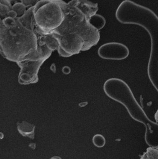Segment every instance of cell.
Segmentation results:
<instances>
[{"label":"cell","mask_w":158,"mask_h":159,"mask_svg":"<svg viewBox=\"0 0 158 159\" xmlns=\"http://www.w3.org/2000/svg\"><path fill=\"white\" fill-rule=\"evenodd\" d=\"M98 10L97 3L88 1H71L67 3L64 21L50 34L58 42L60 56H72L98 43L99 31L90 22Z\"/></svg>","instance_id":"1"},{"label":"cell","mask_w":158,"mask_h":159,"mask_svg":"<svg viewBox=\"0 0 158 159\" xmlns=\"http://www.w3.org/2000/svg\"><path fill=\"white\" fill-rule=\"evenodd\" d=\"M34 6L21 17L1 19L0 44L3 57L17 62L39 51L38 37L35 30Z\"/></svg>","instance_id":"2"},{"label":"cell","mask_w":158,"mask_h":159,"mask_svg":"<svg viewBox=\"0 0 158 159\" xmlns=\"http://www.w3.org/2000/svg\"><path fill=\"white\" fill-rule=\"evenodd\" d=\"M118 22L143 28L151 40V50L147 65V75L158 93V16L147 7L132 1L125 0L118 6L115 13Z\"/></svg>","instance_id":"3"},{"label":"cell","mask_w":158,"mask_h":159,"mask_svg":"<svg viewBox=\"0 0 158 159\" xmlns=\"http://www.w3.org/2000/svg\"><path fill=\"white\" fill-rule=\"evenodd\" d=\"M103 89L110 98L122 104L132 118L147 125L146 141L153 142L158 140V124L148 119L125 81L118 78H111L105 82Z\"/></svg>","instance_id":"4"},{"label":"cell","mask_w":158,"mask_h":159,"mask_svg":"<svg viewBox=\"0 0 158 159\" xmlns=\"http://www.w3.org/2000/svg\"><path fill=\"white\" fill-rule=\"evenodd\" d=\"M67 3L60 0L40 1L34 6L35 30L43 35H50L65 19Z\"/></svg>","instance_id":"5"},{"label":"cell","mask_w":158,"mask_h":159,"mask_svg":"<svg viewBox=\"0 0 158 159\" xmlns=\"http://www.w3.org/2000/svg\"><path fill=\"white\" fill-rule=\"evenodd\" d=\"M52 52H47L36 56L26 57L17 62L21 70L18 76V82L21 84H30L38 81V73L41 66L52 54Z\"/></svg>","instance_id":"6"},{"label":"cell","mask_w":158,"mask_h":159,"mask_svg":"<svg viewBox=\"0 0 158 159\" xmlns=\"http://www.w3.org/2000/svg\"><path fill=\"white\" fill-rule=\"evenodd\" d=\"M129 53L130 51L127 46L116 42L105 43L97 51L99 57L106 60H124L128 57Z\"/></svg>","instance_id":"7"},{"label":"cell","mask_w":158,"mask_h":159,"mask_svg":"<svg viewBox=\"0 0 158 159\" xmlns=\"http://www.w3.org/2000/svg\"><path fill=\"white\" fill-rule=\"evenodd\" d=\"M17 127L18 132L22 136L34 139V131L36 127L35 125L24 121L22 123H17Z\"/></svg>","instance_id":"8"},{"label":"cell","mask_w":158,"mask_h":159,"mask_svg":"<svg viewBox=\"0 0 158 159\" xmlns=\"http://www.w3.org/2000/svg\"><path fill=\"white\" fill-rule=\"evenodd\" d=\"M90 22L94 27L99 31L105 27L106 20L104 16L96 14L91 17Z\"/></svg>","instance_id":"9"},{"label":"cell","mask_w":158,"mask_h":159,"mask_svg":"<svg viewBox=\"0 0 158 159\" xmlns=\"http://www.w3.org/2000/svg\"><path fill=\"white\" fill-rule=\"evenodd\" d=\"M11 4L10 1H1V19H3L7 16L8 14L11 11L12 9Z\"/></svg>","instance_id":"10"},{"label":"cell","mask_w":158,"mask_h":159,"mask_svg":"<svg viewBox=\"0 0 158 159\" xmlns=\"http://www.w3.org/2000/svg\"><path fill=\"white\" fill-rule=\"evenodd\" d=\"M27 7L21 2H18L15 3L13 6L12 7V11L15 13L17 15V17H21L24 15L26 12Z\"/></svg>","instance_id":"11"},{"label":"cell","mask_w":158,"mask_h":159,"mask_svg":"<svg viewBox=\"0 0 158 159\" xmlns=\"http://www.w3.org/2000/svg\"><path fill=\"white\" fill-rule=\"evenodd\" d=\"M141 159H158V150L149 148L147 152L141 157Z\"/></svg>","instance_id":"12"},{"label":"cell","mask_w":158,"mask_h":159,"mask_svg":"<svg viewBox=\"0 0 158 159\" xmlns=\"http://www.w3.org/2000/svg\"><path fill=\"white\" fill-rule=\"evenodd\" d=\"M93 142L96 147L101 148L105 146L106 144V139L102 135L97 134L93 137Z\"/></svg>","instance_id":"13"},{"label":"cell","mask_w":158,"mask_h":159,"mask_svg":"<svg viewBox=\"0 0 158 159\" xmlns=\"http://www.w3.org/2000/svg\"><path fill=\"white\" fill-rule=\"evenodd\" d=\"M38 1H22L21 2L26 6L27 7L28 6H33V4L36 5L37 4V2Z\"/></svg>","instance_id":"14"},{"label":"cell","mask_w":158,"mask_h":159,"mask_svg":"<svg viewBox=\"0 0 158 159\" xmlns=\"http://www.w3.org/2000/svg\"><path fill=\"white\" fill-rule=\"evenodd\" d=\"M63 71L65 74H68L70 72V69L69 67H64L63 69Z\"/></svg>","instance_id":"15"},{"label":"cell","mask_w":158,"mask_h":159,"mask_svg":"<svg viewBox=\"0 0 158 159\" xmlns=\"http://www.w3.org/2000/svg\"><path fill=\"white\" fill-rule=\"evenodd\" d=\"M30 148H31L32 149H35L36 148V143H30L29 145Z\"/></svg>","instance_id":"16"},{"label":"cell","mask_w":158,"mask_h":159,"mask_svg":"<svg viewBox=\"0 0 158 159\" xmlns=\"http://www.w3.org/2000/svg\"><path fill=\"white\" fill-rule=\"evenodd\" d=\"M87 104H88L87 102H83V103H79V106L81 107H84L85 106H86V105H87Z\"/></svg>","instance_id":"17"},{"label":"cell","mask_w":158,"mask_h":159,"mask_svg":"<svg viewBox=\"0 0 158 159\" xmlns=\"http://www.w3.org/2000/svg\"><path fill=\"white\" fill-rule=\"evenodd\" d=\"M50 159H62L61 157H59V156H54V157H52Z\"/></svg>","instance_id":"18"}]
</instances>
